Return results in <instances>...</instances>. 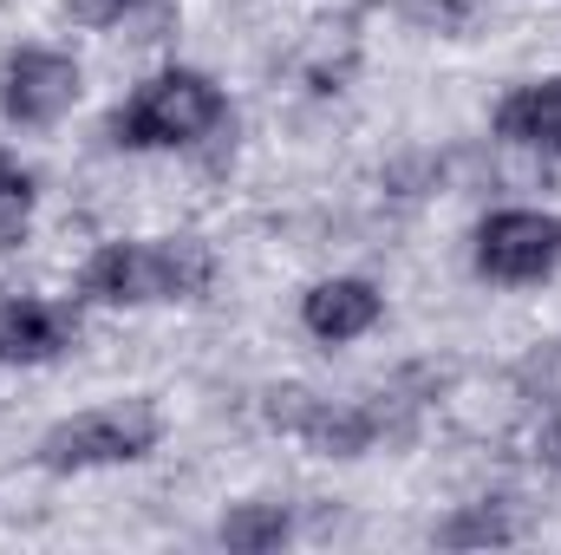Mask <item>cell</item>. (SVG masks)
I'll use <instances>...</instances> for the list:
<instances>
[{
  "label": "cell",
  "instance_id": "obj_1",
  "mask_svg": "<svg viewBox=\"0 0 561 555\" xmlns=\"http://www.w3.org/2000/svg\"><path fill=\"white\" fill-rule=\"evenodd\" d=\"M216 281V249L203 236H144L105 242L79 269V301L92 307H157V301H203Z\"/></svg>",
  "mask_w": 561,
  "mask_h": 555
},
{
  "label": "cell",
  "instance_id": "obj_2",
  "mask_svg": "<svg viewBox=\"0 0 561 555\" xmlns=\"http://www.w3.org/2000/svg\"><path fill=\"white\" fill-rule=\"evenodd\" d=\"M222 118H229V99L209 72L163 66L112 112V144H125V150H190L209 132H222Z\"/></svg>",
  "mask_w": 561,
  "mask_h": 555
},
{
  "label": "cell",
  "instance_id": "obj_3",
  "mask_svg": "<svg viewBox=\"0 0 561 555\" xmlns=\"http://www.w3.org/2000/svg\"><path fill=\"white\" fill-rule=\"evenodd\" d=\"M163 444V412L150 399H118V406H92V412L59 418L53 431H39L33 464L39 471H112V464H138Z\"/></svg>",
  "mask_w": 561,
  "mask_h": 555
},
{
  "label": "cell",
  "instance_id": "obj_4",
  "mask_svg": "<svg viewBox=\"0 0 561 555\" xmlns=\"http://www.w3.org/2000/svg\"><path fill=\"white\" fill-rule=\"evenodd\" d=\"M470 262L483 281L529 287L561 269V216L556 209H490L470 236Z\"/></svg>",
  "mask_w": 561,
  "mask_h": 555
},
{
  "label": "cell",
  "instance_id": "obj_5",
  "mask_svg": "<svg viewBox=\"0 0 561 555\" xmlns=\"http://www.w3.org/2000/svg\"><path fill=\"white\" fill-rule=\"evenodd\" d=\"M79 92H85V72L59 46H20V53L0 59V112H7V125H26V132L59 125L79 105Z\"/></svg>",
  "mask_w": 561,
  "mask_h": 555
},
{
  "label": "cell",
  "instance_id": "obj_6",
  "mask_svg": "<svg viewBox=\"0 0 561 555\" xmlns=\"http://www.w3.org/2000/svg\"><path fill=\"white\" fill-rule=\"evenodd\" d=\"M268 418L280 431L307 438L327 457H359L379 438V412L373 406H340V399H313V393H268Z\"/></svg>",
  "mask_w": 561,
  "mask_h": 555
},
{
  "label": "cell",
  "instance_id": "obj_7",
  "mask_svg": "<svg viewBox=\"0 0 561 555\" xmlns=\"http://www.w3.org/2000/svg\"><path fill=\"white\" fill-rule=\"evenodd\" d=\"M79 340V307L53 294H13L0 301V366H46L72 353Z\"/></svg>",
  "mask_w": 561,
  "mask_h": 555
},
{
  "label": "cell",
  "instance_id": "obj_8",
  "mask_svg": "<svg viewBox=\"0 0 561 555\" xmlns=\"http://www.w3.org/2000/svg\"><path fill=\"white\" fill-rule=\"evenodd\" d=\"M386 320V294L366 275H327L300 294V327L320 340V347H346V340H366L373 327Z\"/></svg>",
  "mask_w": 561,
  "mask_h": 555
},
{
  "label": "cell",
  "instance_id": "obj_9",
  "mask_svg": "<svg viewBox=\"0 0 561 555\" xmlns=\"http://www.w3.org/2000/svg\"><path fill=\"white\" fill-rule=\"evenodd\" d=\"M496 138L523 144V150H542V157H561V72L516 86L496 105Z\"/></svg>",
  "mask_w": 561,
  "mask_h": 555
},
{
  "label": "cell",
  "instance_id": "obj_10",
  "mask_svg": "<svg viewBox=\"0 0 561 555\" xmlns=\"http://www.w3.org/2000/svg\"><path fill=\"white\" fill-rule=\"evenodd\" d=\"M294 536V510L287 503H236L222 523H216V543L236 555H268Z\"/></svg>",
  "mask_w": 561,
  "mask_h": 555
},
{
  "label": "cell",
  "instance_id": "obj_11",
  "mask_svg": "<svg viewBox=\"0 0 561 555\" xmlns=\"http://www.w3.org/2000/svg\"><path fill=\"white\" fill-rule=\"evenodd\" d=\"M510 536H516V523H510L496 503H463V510L437 530L444 550H477V543H510Z\"/></svg>",
  "mask_w": 561,
  "mask_h": 555
},
{
  "label": "cell",
  "instance_id": "obj_12",
  "mask_svg": "<svg viewBox=\"0 0 561 555\" xmlns=\"http://www.w3.org/2000/svg\"><path fill=\"white\" fill-rule=\"evenodd\" d=\"M66 7V20L72 26H131L138 13H150V7H163V0H59Z\"/></svg>",
  "mask_w": 561,
  "mask_h": 555
},
{
  "label": "cell",
  "instance_id": "obj_13",
  "mask_svg": "<svg viewBox=\"0 0 561 555\" xmlns=\"http://www.w3.org/2000/svg\"><path fill=\"white\" fill-rule=\"evenodd\" d=\"M26 223H33V177L13 170V177L0 183V249H13V242L26 236Z\"/></svg>",
  "mask_w": 561,
  "mask_h": 555
},
{
  "label": "cell",
  "instance_id": "obj_14",
  "mask_svg": "<svg viewBox=\"0 0 561 555\" xmlns=\"http://www.w3.org/2000/svg\"><path fill=\"white\" fill-rule=\"evenodd\" d=\"M399 13L412 26H431V33H463L470 13H477V0H399Z\"/></svg>",
  "mask_w": 561,
  "mask_h": 555
},
{
  "label": "cell",
  "instance_id": "obj_15",
  "mask_svg": "<svg viewBox=\"0 0 561 555\" xmlns=\"http://www.w3.org/2000/svg\"><path fill=\"white\" fill-rule=\"evenodd\" d=\"M536 457H542L549 471H561V418H549V424L536 431Z\"/></svg>",
  "mask_w": 561,
  "mask_h": 555
},
{
  "label": "cell",
  "instance_id": "obj_16",
  "mask_svg": "<svg viewBox=\"0 0 561 555\" xmlns=\"http://www.w3.org/2000/svg\"><path fill=\"white\" fill-rule=\"evenodd\" d=\"M7 177H13V163H7V157H0V183H7Z\"/></svg>",
  "mask_w": 561,
  "mask_h": 555
}]
</instances>
